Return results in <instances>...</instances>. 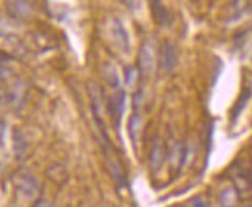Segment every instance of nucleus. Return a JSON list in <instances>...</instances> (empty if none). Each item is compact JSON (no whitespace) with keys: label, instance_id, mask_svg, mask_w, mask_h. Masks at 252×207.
Listing matches in <instances>:
<instances>
[{"label":"nucleus","instance_id":"1","mask_svg":"<svg viewBox=\"0 0 252 207\" xmlns=\"http://www.w3.org/2000/svg\"><path fill=\"white\" fill-rule=\"evenodd\" d=\"M157 67V48L152 39H146L142 42L139 48V56H138V70L139 74L149 78L153 74Z\"/></svg>","mask_w":252,"mask_h":207},{"label":"nucleus","instance_id":"2","mask_svg":"<svg viewBox=\"0 0 252 207\" xmlns=\"http://www.w3.org/2000/svg\"><path fill=\"white\" fill-rule=\"evenodd\" d=\"M14 186L17 195L20 198H25L28 201H34L39 195V186L34 179V177L30 175L28 172H19L14 179Z\"/></svg>","mask_w":252,"mask_h":207},{"label":"nucleus","instance_id":"3","mask_svg":"<svg viewBox=\"0 0 252 207\" xmlns=\"http://www.w3.org/2000/svg\"><path fill=\"white\" fill-rule=\"evenodd\" d=\"M124 107H126V93L121 89L115 90L112 96L107 97V110L116 130H119V127H121V118L124 113Z\"/></svg>","mask_w":252,"mask_h":207},{"label":"nucleus","instance_id":"4","mask_svg":"<svg viewBox=\"0 0 252 207\" xmlns=\"http://www.w3.org/2000/svg\"><path fill=\"white\" fill-rule=\"evenodd\" d=\"M178 63V51L172 42H164L159 48V67L164 73H172Z\"/></svg>","mask_w":252,"mask_h":207},{"label":"nucleus","instance_id":"5","mask_svg":"<svg viewBox=\"0 0 252 207\" xmlns=\"http://www.w3.org/2000/svg\"><path fill=\"white\" fill-rule=\"evenodd\" d=\"M164 159H166V147L159 136L153 138V143L149 150V164L153 172H158L162 166Z\"/></svg>","mask_w":252,"mask_h":207},{"label":"nucleus","instance_id":"6","mask_svg":"<svg viewBox=\"0 0 252 207\" xmlns=\"http://www.w3.org/2000/svg\"><path fill=\"white\" fill-rule=\"evenodd\" d=\"M110 31H112V36H113V40H115V45L119 48V51L127 53L128 47H130L128 45V36H127V31L124 30L123 24L118 19H115L112 22Z\"/></svg>","mask_w":252,"mask_h":207},{"label":"nucleus","instance_id":"7","mask_svg":"<svg viewBox=\"0 0 252 207\" xmlns=\"http://www.w3.org/2000/svg\"><path fill=\"white\" fill-rule=\"evenodd\" d=\"M186 158H188V146L184 143H175L169 150V161L172 167L180 170L184 166Z\"/></svg>","mask_w":252,"mask_h":207},{"label":"nucleus","instance_id":"8","mask_svg":"<svg viewBox=\"0 0 252 207\" xmlns=\"http://www.w3.org/2000/svg\"><path fill=\"white\" fill-rule=\"evenodd\" d=\"M152 13L155 17V22L159 27H169L173 22V16L167 6H164L161 2H152Z\"/></svg>","mask_w":252,"mask_h":207},{"label":"nucleus","instance_id":"9","mask_svg":"<svg viewBox=\"0 0 252 207\" xmlns=\"http://www.w3.org/2000/svg\"><path fill=\"white\" fill-rule=\"evenodd\" d=\"M218 203L221 207H237L238 206V192L235 187H226L218 195Z\"/></svg>","mask_w":252,"mask_h":207},{"label":"nucleus","instance_id":"10","mask_svg":"<svg viewBox=\"0 0 252 207\" xmlns=\"http://www.w3.org/2000/svg\"><path fill=\"white\" fill-rule=\"evenodd\" d=\"M6 8L16 19L27 17L32 9L31 3H28V2H9V3H6Z\"/></svg>","mask_w":252,"mask_h":207},{"label":"nucleus","instance_id":"11","mask_svg":"<svg viewBox=\"0 0 252 207\" xmlns=\"http://www.w3.org/2000/svg\"><path fill=\"white\" fill-rule=\"evenodd\" d=\"M141 125L142 121L138 113H135L133 116L130 118V122H128V135L131 138V141L135 143V146H138L139 143V133H141Z\"/></svg>","mask_w":252,"mask_h":207},{"label":"nucleus","instance_id":"12","mask_svg":"<svg viewBox=\"0 0 252 207\" xmlns=\"http://www.w3.org/2000/svg\"><path fill=\"white\" fill-rule=\"evenodd\" d=\"M249 97H251V90H249V89L245 90L242 94H240L238 101L235 102V107H234V110H232V121H234V122L237 121L238 116L242 115V112L245 110V107H246V104H248V101H249Z\"/></svg>","mask_w":252,"mask_h":207},{"label":"nucleus","instance_id":"13","mask_svg":"<svg viewBox=\"0 0 252 207\" xmlns=\"http://www.w3.org/2000/svg\"><path fill=\"white\" fill-rule=\"evenodd\" d=\"M139 78V70L136 67H126L124 70V79H126V85L128 89H133L136 85V81Z\"/></svg>","mask_w":252,"mask_h":207},{"label":"nucleus","instance_id":"14","mask_svg":"<svg viewBox=\"0 0 252 207\" xmlns=\"http://www.w3.org/2000/svg\"><path fill=\"white\" fill-rule=\"evenodd\" d=\"M105 78H107L108 84H110L115 90L119 89V78H118V73H116V70L112 67L110 63H105Z\"/></svg>","mask_w":252,"mask_h":207},{"label":"nucleus","instance_id":"15","mask_svg":"<svg viewBox=\"0 0 252 207\" xmlns=\"http://www.w3.org/2000/svg\"><path fill=\"white\" fill-rule=\"evenodd\" d=\"M190 207H207V204L204 203L203 198L196 197V198H193V200L190 201Z\"/></svg>","mask_w":252,"mask_h":207},{"label":"nucleus","instance_id":"16","mask_svg":"<svg viewBox=\"0 0 252 207\" xmlns=\"http://www.w3.org/2000/svg\"><path fill=\"white\" fill-rule=\"evenodd\" d=\"M2 135H3V122L0 121V138H2Z\"/></svg>","mask_w":252,"mask_h":207}]
</instances>
